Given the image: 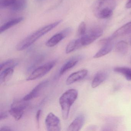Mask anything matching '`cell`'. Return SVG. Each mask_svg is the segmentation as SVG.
<instances>
[{
  "label": "cell",
  "mask_w": 131,
  "mask_h": 131,
  "mask_svg": "<svg viewBox=\"0 0 131 131\" xmlns=\"http://www.w3.org/2000/svg\"><path fill=\"white\" fill-rule=\"evenodd\" d=\"M56 63V61L53 60L39 67L32 72L29 77L27 79V80L31 81L42 77L53 69Z\"/></svg>",
  "instance_id": "cell-5"
},
{
  "label": "cell",
  "mask_w": 131,
  "mask_h": 131,
  "mask_svg": "<svg viewBox=\"0 0 131 131\" xmlns=\"http://www.w3.org/2000/svg\"><path fill=\"white\" fill-rule=\"evenodd\" d=\"M26 102L22 99V100L15 101L12 104L9 112L15 120L18 121L23 117L26 108Z\"/></svg>",
  "instance_id": "cell-6"
},
{
  "label": "cell",
  "mask_w": 131,
  "mask_h": 131,
  "mask_svg": "<svg viewBox=\"0 0 131 131\" xmlns=\"http://www.w3.org/2000/svg\"><path fill=\"white\" fill-rule=\"evenodd\" d=\"M108 73L105 71H100L95 75L92 81V87L95 88L101 85L107 79Z\"/></svg>",
  "instance_id": "cell-14"
},
{
  "label": "cell",
  "mask_w": 131,
  "mask_h": 131,
  "mask_svg": "<svg viewBox=\"0 0 131 131\" xmlns=\"http://www.w3.org/2000/svg\"><path fill=\"white\" fill-rule=\"evenodd\" d=\"M14 68H7L1 71L0 83L1 84L6 82L9 80L13 75L14 72Z\"/></svg>",
  "instance_id": "cell-17"
},
{
  "label": "cell",
  "mask_w": 131,
  "mask_h": 131,
  "mask_svg": "<svg viewBox=\"0 0 131 131\" xmlns=\"http://www.w3.org/2000/svg\"><path fill=\"white\" fill-rule=\"evenodd\" d=\"M113 40L111 37H110L101 40L100 42L102 45V47L95 54L93 58L95 59L100 58L109 53L112 51L113 47Z\"/></svg>",
  "instance_id": "cell-9"
},
{
  "label": "cell",
  "mask_w": 131,
  "mask_h": 131,
  "mask_svg": "<svg viewBox=\"0 0 131 131\" xmlns=\"http://www.w3.org/2000/svg\"><path fill=\"white\" fill-rule=\"evenodd\" d=\"M86 25L84 22H82L80 24L77 30V35L81 37L85 34L86 33Z\"/></svg>",
  "instance_id": "cell-24"
},
{
  "label": "cell",
  "mask_w": 131,
  "mask_h": 131,
  "mask_svg": "<svg viewBox=\"0 0 131 131\" xmlns=\"http://www.w3.org/2000/svg\"><path fill=\"white\" fill-rule=\"evenodd\" d=\"M71 32V28L68 27L61 32L56 34L47 41L46 46L49 47L55 46L68 36Z\"/></svg>",
  "instance_id": "cell-8"
},
{
  "label": "cell",
  "mask_w": 131,
  "mask_h": 131,
  "mask_svg": "<svg viewBox=\"0 0 131 131\" xmlns=\"http://www.w3.org/2000/svg\"><path fill=\"white\" fill-rule=\"evenodd\" d=\"M27 0H16L15 4L11 8L14 11H19L25 9L27 4Z\"/></svg>",
  "instance_id": "cell-21"
},
{
  "label": "cell",
  "mask_w": 131,
  "mask_h": 131,
  "mask_svg": "<svg viewBox=\"0 0 131 131\" xmlns=\"http://www.w3.org/2000/svg\"><path fill=\"white\" fill-rule=\"evenodd\" d=\"M49 81L45 80L41 82L37 85L29 93L25 96L23 99L24 101L27 102L31 100L40 95L43 90L48 85Z\"/></svg>",
  "instance_id": "cell-10"
},
{
  "label": "cell",
  "mask_w": 131,
  "mask_h": 131,
  "mask_svg": "<svg viewBox=\"0 0 131 131\" xmlns=\"http://www.w3.org/2000/svg\"><path fill=\"white\" fill-rule=\"evenodd\" d=\"M130 44H131V39H130Z\"/></svg>",
  "instance_id": "cell-31"
},
{
  "label": "cell",
  "mask_w": 131,
  "mask_h": 131,
  "mask_svg": "<svg viewBox=\"0 0 131 131\" xmlns=\"http://www.w3.org/2000/svg\"><path fill=\"white\" fill-rule=\"evenodd\" d=\"M78 96V92L77 90L70 89L66 91L60 96L59 102L63 119L68 118L71 106L76 100Z\"/></svg>",
  "instance_id": "cell-2"
},
{
  "label": "cell",
  "mask_w": 131,
  "mask_h": 131,
  "mask_svg": "<svg viewBox=\"0 0 131 131\" xmlns=\"http://www.w3.org/2000/svg\"><path fill=\"white\" fill-rule=\"evenodd\" d=\"M131 34V22L127 23L116 30L111 37L113 39L118 37Z\"/></svg>",
  "instance_id": "cell-15"
},
{
  "label": "cell",
  "mask_w": 131,
  "mask_h": 131,
  "mask_svg": "<svg viewBox=\"0 0 131 131\" xmlns=\"http://www.w3.org/2000/svg\"><path fill=\"white\" fill-rule=\"evenodd\" d=\"M115 6V0H98L94 9L95 15L99 19L109 18Z\"/></svg>",
  "instance_id": "cell-3"
},
{
  "label": "cell",
  "mask_w": 131,
  "mask_h": 131,
  "mask_svg": "<svg viewBox=\"0 0 131 131\" xmlns=\"http://www.w3.org/2000/svg\"><path fill=\"white\" fill-rule=\"evenodd\" d=\"M79 39L70 41L67 46L66 52L67 54L70 53L82 47Z\"/></svg>",
  "instance_id": "cell-19"
},
{
  "label": "cell",
  "mask_w": 131,
  "mask_h": 131,
  "mask_svg": "<svg viewBox=\"0 0 131 131\" xmlns=\"http://www.w3.org/2000/svg\"><path fill=\"white\" fill-rule=\"evenodd\" d=\"M37 1H39V2H41V1H43L44 0H37Z\"/></svg>",
  "instance_id": "cell-30"
},
{
  "label": "cell",
  "mask_w": 131,
  "mask_h": 131,
  "mask_svg": "<svg viewBox=\"0 0 131 131\" xmlns=\"http://www.w3.org/2000/svg\"><path fill=\"white\" fill-rule=\"evenodd\" d=\"M18 64V62L15 60L11 59L7 60L1 64V71L7 68L13 67L15 68V67L17 66Z\"/></svg>",
  "instance_id": "cell-22"
},
{
  "label": "cell",
  "mask_w": 131,
  "mask_h": 131,
  "mask_svg": "<svg viewBox=\"0 0 131 131\" xmlns=\"http://www.w3.org/2000/svg\"><path fill=\"white\" fill-rule=\"evenodd\" d=\"M103 33L102 29L99 27L91 28L85 34L79 38L82 47L88 46L93 42Z\"/></svg>",
  "instance_id": "cell-4"
},
{
  "label": "cell",
  "mask_w": 131,
  "mask_h": 131,
  "mask_svg": "<svg viewBox=\"0 0 131 131\" xmlns=\"http://www.w3.org/2000/svg\"><path fill=\"white\" fill-rule=\"evenodd\" d=\"M85 121L84 116L83 115H79L69 126L67 130L69 131H79L83 126Z\"/></svg>",
  "instance_id": "cell-13"
},
{
  "label": "cell",
  "mask_w": 131,
  "mask_h": 131,
  "mask_svg": "<svg viewBox=\"0 0 131 131\" xmlns=\"http://www.w3.org/2000/svg\"><path fill=\"white\" fill-rule=\"evenodd\" d=\"M16 0H0V7L1 8L11 9L15 4Z\"/></svg>",
  "instance_id": "cell-23"
},
{
  "label": "cell",
  "mask_w": 131,
  "mask_h": 131,
  "mask_svg": "<svg viewBox=\"0 0 131 131\" xmlns=\"http://www.w3.org/2000/svg\"><path fill=\"white\" fill-rule=\"evenodd\" d=\"M45 123L47 131H60L61 129L59 118L52 113H49L46 117Z\"/></svg>",
  "instance_id": "cell-7"
},
{
  "label": "cell",
  "mask_w": 131,
  "mask_h": 131,
  "mask_svg": "<svg viewBox=\"0 0 131 131\" xmlns=\"http://www.w3.org/2000/svg\"><path fill=\"white\" fill-rule=\"evenodd\" d=\"M114 72L123 75L127 80L131 81V68L127 67H116L114 68Z\"/></svg>",
  "instance_id": "cell-18"
},
{
  "label": "cell",
  "mask_w": 131,
  "mask_h": 131,
  "mask_svg": "<svg viewBox=\"0 0 131 131\" xmlns=\"http://www.w3.org/2000/svg\"><path fill=\"white\" fill-rule=\"evenodd\" d=\"M0 130L1 131H11L13 130V129H11L10 127L7 126H5L1 127Z\"/></svg>",
  "instance_id": "cell-27"
},
{
  "label": "cell",
  "mask_w": 131,
  "mask_h": 131,
  "mask_svg": "<svg viewBox=\"0 0 131 131\" xmlns=\"http://www.w3.org/2000/svg\"><path fill=\"white\" fill-rule=\"evenodd\" d=\"M128 43L125 41H119L115 46V50L117 52L122 55H125L128 51Z\"/></svg>",
  "instance_id": "cell-20"
},
{
  "label": "cell",
  "mask_w": 131,
  "mask_h": 131,
  "mask_svg": "<svg viewBox=\"0 0 131 131\" xmlns=\"http://www.w3.org/2000/svg\"><path fill=\"white\" fill-rule=\"evenodd\" d=\"M61 22V20L56 21L45 26L30 34L17 44L16 47L17 50L19 51H22L27 49L39 39L58 26Z\"/></svg>",
  "instance_id": "cell-1"
},
{
  "label": "cell",
  "mask_w": 131,
  "mask_h": 131,
  "mask_svg": "<svg viewBox=\"0 0 131 131\" xmlns=\"http://www.w3.org/2000/svg\"><path fill=\"white\" fill-rule=\"evenodd\" d=\"M24 18L23 17H18L13 19L8 22L5 23L3 25H2L0 29V34H1L2 33L5 32L6 30L9 29L11 27L16 26L17 24L21 23Z\"/></svg>",
  "instance_id": "cell-16"
},
{
  "label": "cell",
  "mask_w": 131,
  "mask_h": 131,
  "mask_svg": "<svg viewBox=\"0 0 131 131\" xmlns=\"http://www.w3.org/2000/svg\"><path fill=\"white\" fill-rule=\"evenodd\" d=\"M88 70H81L70 74L67 79L66 83L67 85H71L75 82L84 79L88 74Z\"/></svg>",
  "instance_id": "cell-12"
},
{
  "label": "cell",
  "mask_w": 131,
  "mask_h": 131,
  "mask_svg": "<svg viewBox=\"0 0 131 131\" xmlns=\"http://www.w3.org/2000/svg\"><path fill=\"white\" fill-rule=\"evenodd\" d=\"M83 57L82 56L79 55V56H75L70 58L69 60L64 63L60 68L59 72V75L60 76H61L65 73L67 71L74 67L80 60L83 59Z\"/></svg>",
  "instance_id": "cell-11"
},
{
  "label": "cell",
  "mask_w": 131,
  "mask_h": 131,
  "mask_svg": "<svg viewBox=\"0 0 131 131\" xmlns=\"http://www.w3.org/2000/svg\"><path fill=\"white\" fill-rule=\"evenodd\" d=\"M41 112H42V110H39L37 112L36 114V121L37 125L38 128H39L40 117L41 115Z\"/></svg>",
  "instance_id": "cell-25"
},
{
  "label": "cell",
  "mask_w": 131,
  "mask_h": 131,
  "mask_svg": "<svg viewBox=\"0 0 131 131\" xmlns=\"http://www.w3.org/2000/svg\"><path fill=\"white\" fill-rule=\"evenodd\" d=\"M126 7L127 9L131 8V0H128V2L126 5Z\"/></svg>",
  "instance_id": "cell-29"
},
{
  "label": "cell",
  "mask_w": 131,
  "mask_h": 131,
  "mask_svg": "<svg viewBox=\"0 0 131 131\" xmlns=\"http://www.w3.org/2000/svg\"><path fill=\"white\" fill-rule=\"evenodd\" d=\"M8 114L7 113L5 112H3L1 113L0 115V119L1 120H3V119H5L7 118L8 117Z\"/></svg>",
  "instance_id": "cell-26"
},
{
  "label": "cell",
  "mask_w": 131,
  "mask_h": 131,
  "mask_svg": "<svg viewBox=\"0 0 131 131\" xmlns=\"http://www.w3.org/2000/svg\"><path fill=\"white\" fill-rule=\"evenodd\" d=\"M97 127L95 125H91L89 126L87 128V130H90V131H93V130H96V129Z\"/></svg>",
  "instance_id": "cell-28"
}]
</instances>
